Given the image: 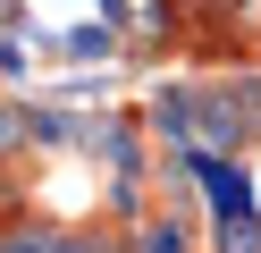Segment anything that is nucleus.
<instances>
[{
	"mask_svg": "<svg viewBox=\"0 0 261 253\" xmlns=\"http://www.w3.org/2000/svg\"><path fill=\"white\" fill-rule=\"evenodd\" d=\"M0 253H59V236H51V228H9Z\"/></svg>",
	"mask_w": 261,
	"mask_h": 253,
	"instance_id": "nucleus-5",
	"label": "nucleus"
},
{
	"mask_svg": "<svg viewBox=\"0 0 261 253\" xmlns=\"http://www.w3.org/2000/svg\"><path fill=\"white\" fill-rule=\"evenodd\" d=\"M51 59H76V67L118 59V34H110V26H93V17H76V26H59V34H51Z\"/></svg>",
	"mask_w": 261,
	"mask_h": 253,
	"instance_id": "nucleus-2",
	"label": "nucleus"
},
{
	"mask_svg": "<svg viewBox=\"0 0 261 253\" xmlns=\"http://www.w3.org/2000/svg\"><path fill=\"white\" fill-rule=\"evenodd\" d=\"M59 253H126L118 236H93V228H76V236H59Z\"/></svg>",
	"mask_w": 261,
	"mask_h": 253,
	"instance_id": "nucleus-6",
	"label": "nucleus"
},
{
	"mask_svg": "<svg viewBox=\"0 0 261 253\" xmlns=\"http://www.w3.org/2000/svg\"><path fill=\"white\" fill-rule=\"evenodd\" d=\"M126 253H194V236H186V219L152 211V219H135V236H126Z\"/></svg>",
	"mask_w": 261,
	"mask_h": 253,
	"instance_id": "nucleus-3",
	"label": "nucleus"
},
{
	"mask_svg": "<svg viewBox=\"0 0 261 253\" xmlns=\"http://www.w3.org/2000/svg\"><path fill=\"white\" fill-rule=\"evenodd\" d=\"M211 245H219V253H261V211H253V219H219Z\"/></svg>",
	"mask_w": 261,
	"mask_h": 253,
	"instance_id": "nucleus-4",
	"label": "nucleus"
},
{
	"mask_svg": "<svg viewBox=\"0 0 261 253\" xmlns=\"http://www.w3.org/2000/svg\"><path fill=\"white\" fill-rule=\"evenodd\" d=\"M143 127L169 135V152H244L253 144V127H244V110H236L227 84H160L152 110H143Z\"/></svg>",
	"mask_w": 261,
	"mask_h": 253,
	"instance_id": "nucleus-1",
	"label": "nucleus"
}]
</instances>
